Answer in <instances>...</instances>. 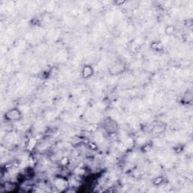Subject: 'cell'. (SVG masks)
<instances>
[{"label":"cell","instance_id":"3","mask_svg":"<svg viewBox=\"0 0 193 193\" xmlns=\"http://www.w3.org/2000/svg\"><path fill=\"white\" fill-rule=\"evenodd\" d=\"M93 73V70L91 68V67L90 66H85L83 68V70H82V75H83V77L85 78H88L91 76Z\"/></svg>","mask_w":193,"mask_h":193},{"label":"cell","instance_id":"4","mask_svg":"<svg viewBox=\"0 0 193 193\" xmlns=\"http://www.w3.org/2000/svg\"><path fill=\"white\" fill-rule=\"evenodd\" d=\"M174 28L173 26H169V27H168L165 29V32L168 35H171L172 33H174Z\"/></svg>","mask_w":193,"mask_h":193},{"label":"cell","instance_id":"2","mask_svg":"<svg viewBox=\"0 0 193 193\" xmlns=\"http://www.w3.org/2000/svg\"><path fill=\"white\" fill-rule=\"evenodd\" d=\"M104 125L105 129H106L108 132H110V133L115 132L118 128V125L115 121H113V120H112L111 119H109V118L106 120H105Z\"/></svg>","mask_w":193,"mask_h":193},{"label":"cell","instance_id":"1","mask_svg":"<svg viewBox=\"0 0 193 193\" xmlns=\"http://www.w3.org/2000/svg\"><path fill=\"white\" fill-rule=\"evenodd\" d=\"M5 119L8 121H17L22 119V112L18 108H14L8 110L5 114Z\"/></svg>","mask_w":193,"mask_h":193}]
</instances>
